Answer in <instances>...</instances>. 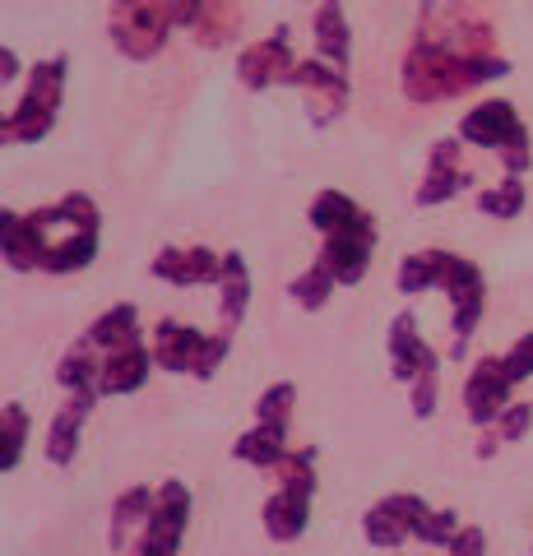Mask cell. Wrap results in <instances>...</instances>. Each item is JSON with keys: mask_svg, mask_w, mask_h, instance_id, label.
Returning <instances> with one entry per match:
<instances>
[{"mask_svg": "<svg viewBox=\"0 0 533 556\" xmlns=\"http://www.w3.org/2000/svg\"><path fill=\"white\" fill-rule=\"evenodd\" d=\"M316 5H325V0H316Z\"/></svg>", "mask_w": 533, "mask_h": 556, "instance_id": "cell-40", "label": "cell"}, {"mask_svg": "<svg viewBox=\"0 0 533 556\" xmlns=\"http://www.w3.org/2000/svg\"><path fill=\"white\" fill-rule=\"evenodd\" d=\"M436 404H441V367H427L418 380H413V394H408V408H413V417H432L436 413Z\"/></svg>", "mask_w": 533, "mask_h": 556, "instance_id": "cell-33", "label": "cell"}, {"mask_svg": "<svg viewBox=\"0 0 533 556\" xmlns=\"http://www.w3.org/2000/svg\"><path fill=\"white\" fill-rule=\"evenodd\" d=\"M496 450H502V437H496L492 427H483V437H478V459H492Z\"/></svg>", "mask_w": 533, "mask_h": 556, "instance_id": "cell-39", "label": "cell"}, {"mask_svg": "<svg viewBox=\"0 0 533 556\" xmlns=\"http://www.w3.org/2000/svg\"><path fill=\"white\" fill-rule=\"evenodd\" d=\"M459 139L473 149H487L502 159L506 177H524L533 167V144H529V126L524 116L510 108L506 98H483L459 116Z\"/></svg>", "mask_w": 533, "mask_h": 556, "instance_id": "cell-5", "label": "cell"}, {"mask_svg": "<svg viewBox=\"0 0 533 556\" xmlns=\"http://www.w3.org/2000/svg\"><path fill=\"white\" fill-rule=\"evenodd\" d=\"M529 427H533V404H524V399H515V404L492 422V431L502 437V445L524 441V437H529Z\"/></svg>", "mask_w": 533, "mask_h": 556, "instance_id": "cell-34", "label": "cell"}, {"mask_svg": "<svg viewBox=\"0 0 533 556\" xmlns=\"http://www.w3.org/2000/svg\"><path fill=\"white\" fill-rule=\"evenodd\" d=\"M363 538L371 547H399V543H408L413 533H408L404 519L385 506V501H376V506L363 515Z\"/></svg>", "mask_w": 533, "mask_h": 556, "instance_id": "cell-30", "label": "cell"}, {"mask_svg": "<svg viewBox=\"0 0 533 556\" xmlns=\"http://www.w3.org/2000/svg\"><path fill=\"white\" fill-rule=\"evenodd\" d=\"M56 386L65 394H75V390H98L102 394V353L89 343V334L65 348V357L56 362Z\"/></svg>", "mask_w": 533, "mask_h": 556, "instance_id": "cell-22", "label": "cell"}, {"mask_svg": "<svg viewBox=\"0 0 533 556\" xmlns=\"http://www.w3.org/2000/svg\"><path fill=\"white\" fill-rule=\"evenodd\" d=\"M385 353H390V376L404 380V386H413L427 367H441L436 348H427L422 334H418V316L413 311H399V316L390 320L385 329Z\"/></svg>", "mask_w": 533, "mask_h": 556, "instance_id": "cell-14", "label": "cell"}, {"mask_svg": "<svg viewBox=\"0 0 533 556\" xmlns=\"http://www.w3.org/2000/svg\"><path fill=\"white\" fill-rule=\"evenodd\" d=\"M283 455H288V431L283 427L255 422V427H246L242 437L232 441V459L251 464V468H265V473H274V468L283 464Z\"/></svg>", "mask_w": 533, "mask_h": 556, "instance_id": "cell-21", "label": "cell"}, {"mask_svg": "<svg viewBox=\"0 0 533 556\" xmlns=\"http://www.w3.org/2000/svg\"><path fill=\"white\" fill-rule=\"evenodd\" d=\"M306 218H312V228L325 237L320 255L330 260L339 288H357L376 255V218L353 195H343V190H320V195L306 204Z\"/></svg>", "mask_w": 533, "mask_h": 556, "instance_id": "cell-2", "label": "cell"}, {"mask_svg": "<svg viewBox=\"0 0 533 556\" xmlns=\"http://www.w3.org/2000/svg\"><path fill=\"white\" fill-rule=\"evenodd\" d=\"M473 172L464 167V139L459 135H445L432 144V153H427V177L418 186V208H436V204H450L455 195H464V190H473Z\"/></svg>", "mask_w": 533, "mask_h": 556, "instance_id": "cell-8", "label": "cell"}, {"mask_svg": "<svg viewBox=\"0 0 533 556\" xmlns=\"http://www.w3.org/2000/svg\"><path fill=\"white\" fill-rule=\"evenodd\" d=\"M20 70H24L20 51H14V47H0V84H14V79H20Z\"/></svg>", "mask_w": 533, "mask_h": 556, "instance_id": "cell-38", "label": "cell"}, {"mask_svg": "<svg viewBox=\"0 0 533 556\" xmlns=\"http://www.w3.org/2000/svg\"><path fill=\"white\" fill-rule=\"evenodd\" d=\"M385 506H390L394 515L404 519V525H408V533H413V538H422V529L432 525V515H436V510L427 506V501H422L418 492H394V496H385Z\"/></svg>", "mask_w": 533, "mask_h": 556, "instance_id": "cell-32", "label": "cell"}, {"mask_svg": "<svg viewBox=\"0 0 533 556\" xmlns=\"http://www.w3.org/2000/svg\"><path fill=\"white\" fill-rule=\"evenodd\" d=\"M261 519H265V533L274 538V543H297V538L306 533V525H312V496L279 486V492L265 501Z\"/></svg>", "mask_w": 533, "mask_h": 556, "instance_id": "cell-19", "label": "cell"}, {"mask_svg": "<svg viewBox=\"0 0 533 556\" xmlns=\"http://www.w3.org/2000/svg\"><path fill=\"white\" fill-rule=\"evenodd\" d=\"M436 288L450 298V334H455V353H464L487 311V278L473 260L455 251H436Z\"/></svg>", "mask_w": 533, "mask_h": 556, "instance_id": "cell-6", "label": "cell"}, {"mask_svg": "<svg viewBox=\"0 0 533 556\" xmlns=\"http://www.w3.org/2000/svg\"><path fill=\"white\" fill-rule=\"evenodd\" d=\"M65 75H71V61L65 56H47V61L28 65L24 93L5 112V126H0L5 144H42V139L56 130V116L65 102Z\"/></svg>", "mask_w": 533, "mask_h": 556, "instance_id": "cell-4", "label": "cell"}, {"mask_svg": "<svg viewBox=\"0 0 533 556\" xmlns=\"http://www.w3.org/2000/svg\"><path fill=\"white\" fill-rule=\"evenodd\" d=\"M288 89H302L306 98H312V121L316 126H330V121L348 108V70H339L330 61H320V56H306L297 61V70L288 75Z\"/></svg>", "mask_w": 533, "mask_h": 556, "instance_id": "cell-9", "label": "cell"}, {"mask_svg": "<svg viewBox=\"0 0 533 556\" xmlns=\"http://www.w3.org/2000/svg\"><path fill=\"white\" fill-rule=\"evenodd\" d=\"M445 556H487V533L478 525H459V533L450 538Z\"/></svg>", "mask_w": 533, "mask_h": 556, "instance_id": "cell-36", "label": "cell"}, {"mask_svg": "<svg viewBox=\"0 0 533 556\" xmlns=\"http://www.w3.org/2000/svg\"><path fill=\"white\" fill-rule=\"evenodd\" d=\"M251 306V265L242 251H223V274H218V311H223V329H237L246 320Z\"/></svg>", "mask_w": 533, "mask_h": 556, "instance_id": "cell-20", "label": "cell"}, {"mask_svg": "<svg viewBox=\"0 0 533 556\" xmlns=\"http://www.w3.org/2000/svg\"><path fill=\"white\" fill-rule=\"evenodd\" d=\"M312 38H316L320 61H330L339 70L353 65V28H348V14H343V0H325V5H316Z\"/></svg>", "mask_w": 533, "mask_h": 556, "instance_id": "cell-17", "label": "cell"}, {"mask_svg": "<svg viewBox=\"0 0 533 556\" xmlns=\"http://www.w3.org/2000/svg\"><path fill=\"white\" fill-rule=\"evenodd\" d=\"M297 70V56H292V28H274L269 38L251 42L242 56H237V79H242V89L251 93H265L274 84H288V75Z\"/></svg>", "mask_w": 533, "mask_h": 556, "instance_id": "cell-10", "label": "cell"}, {"mask_svg": "<svg viewBox=\"0 0 533 556\" xmlns=\"http://www.w3.org/2000/svg\"><path fill=\"white\" fill-rule=\"evenodd\" d=\"M510 75V61L496 51H473L469 42H445L432 33H418L404 51V93L413 102H450L459 93H473L483 84H496Z\"/></svg>", "mask_w": 533, "mask_h": 556, "instance_id": "cell-1", "label": "cell"}, {"mask_svg": "<svg viewBox=\"0 0 533 556\" xmlns=\"http://www.w3.org/2000/svg\"><path fill=\"white\" fill-rule=\"evenodd\" d=\"M158 367L153 362V343H130L122 348V353H107L102 357V394H135V390H144V380L149 371Z\"/></svg>", "mask_w": 533, "mask_h": 556, "instance_id": "cell-18", "label": "cell"}, {"mask_svg": "<svg viewBox=\"0 0 533 556\" xmlns=\"http://www.w3.org/2000/svg\"><path fill=\"white\" fill-rule=\"evenodd\" d=\"M510 390H515V376L506 367V357L473 362L469 380H464V413L473 417V427H492L496 417H502L515 404Z\"/></svg>", "mask_w": 533, "mask_h": 556, "instance_id": "cell-11", "label": "cell"}, {"mask_svg": "<svg viewBox=\"0 0 533 556\" xmlns=\"http://www.w3.org/2000/svg\"><path fill=\"white\" fill-rule=\"evenodd\" d=\"M320 450L316 445H302V450H288L283 464L274 468V478H279V486H288V492H302V496H316L320 486Z\"/></svg>", "mask_w": 533, "mask_h": 556, "instance_id": "cell-26", "label": "cell"}, {"mask_svg": "<svg viewBox=\"0 0 533 556\" xmlns=\"http://www.w3.org/2000/svg\"><path fill=\"white\" fill-rule=\"evenodd\" d=\"M153 501H158V486H126L122 496L112 501V519H107V538H112V552L126 556L140 543V533L149 529V515H153Z\"/></svg>", "mask_w": 533, "mask_h": 556, "instance_id": "cell-15", "label": "cell"}, {"mask_svg": "<svg viewBox=\"0 0 533 556\" xmlns=\"http://www.w3.org/2000/svg\"><path fill=\"white\" fill-rule=\"evenodd\" d=\"M210 0H112L107 38L130 61H153L172 28H195Z\"/></svg>", "mask_w": 533, "mask_h": 556, "instance_id": "cell-3", "label": "cell"}, {"mask_svg": "<svg viewBox=\"0 0 533 556\" xmlns=\"http://www.w3.org/2000/svg\"><path fill=\"white\" fill-rule=\"evenodd\" d=\"M204 343H210V334H200V329L177 325V320H158V329H153V362L172 376H195Z\"/></svg>", "mask_w": 533, "mask_h": 556, "instance_id": "cell-16", "label": "cell"}, {"mask_svg": "<svg viewBox=\"0 0 533 556\" xmlns=\"http://www.w3.org/2000/svg\"><path fill=\"white\" fill-rule=\"evenodd\" d=\"M98 399H102L98 390H75V394H65V404L56 408V417H51L47 441H42L47 464H56V468L75 464V455H79V437H84V422H89V413L98 408Z\"/></svg>", "mask_w": 533, "mask_h": 556, "instance_id": "cell-13", "label": "cell"}, {"mask_svg": "<svg viewBox=\"0 0 533 556\" xmlns=\"http://www.w3.org/2000/svg\"><path fill=\"white\" fill-rule=\"evenodd\" d=\"M186 525H191V486L181 478H167L158 486V501H153L149 529L140 533V543H135V556H177Z\"/></svg>", "mask_w": 533, "mask_h": 556, "instance_id": "cell-7", "label": "cell"}, {"mask_svg": "<svg viewBox=\"0 0 533 556\" xmlns=\"http://www.w3.org/2000/svg\"><path fill=\"white\" fill-rule=\"evenodd\" d=\"M506 367L515 376V386H524V380L533 376V329H529L524 339H515V348L506 353Z\"/></svg>", "mask_w": 533, "mask_h": 556, "instance_id": "cell-37", "label": "cell"}, {"mask_svg": "<svg viewBox=\"0 0 533 556\" xmlns=\"http://www.w3.org/2000/svg\"><path fill=\"white\" fill-rule=\"evenodd\" d=\"M524 177H502L496 186L478 190V208H483L487 218H520L524 214Z\"/></svg>", "mask_w": 533, "mask_h": 556, "instance_id": "cell-28", "label": "cell"}, {"mask_svg": "<svg viewBox=\"0 0 533 556\" xmlns=\"http://www.w3.org/2000/svg\"><path fill=\"white\" fill-rule=\"evenodd\" d=\"M153 278H163L172 288H218L223 274V255H214L210 247H163L149 265Z\"/></svg>", "mask_w": 533, "mask_h": 556, "instance_id": "cell-12", "label": "cell"}, {"mask_svg": "<svg viewBox=\"0 0 533 556\" xmlns=\"http://www.w3.org/2000/svg\"><path fill=\"white\" fill-rule=\"evenodd\" d=\"M292 408H297V386L292 380H274V386L255 399V422L265 427H292Z\"/></svg>", "mask_w": 533, "mask_h": 556, "instance_id": "cell-29", "label": "cell"}, {"mask_svg": "<svg viewBox=\"0 0 533 556\" xmlns=\"http://www.w3.org/2000/svg\"><path fill=\"white\" fill-rule=\"evenodd\" d=\"M28 427L33 417L20 399H5V408H0V468L14 473V468L24 464V450H28Z\"/></svg>", "mask_w": 533, "mask_h": 556, "instance_id": "cell-25", "label": "cell"}, {"mask_svg": "<svg viewBox=\"0 0 533 556\" xmlns=\"http://www.w3.org/2000/svg\"><path fill=\"white\" fill-rule=\"evenodd\" d=\"M89 343L98 348V353H122V348L140 343V311H135L130 302L107 306V311H102V316L89 325Z\"/></svg>", "mask_w": 533, "mask_h": 556, "instance_id": "cell-23", "label": "cell"}, {"mask_svg": "<svg viewBox=\"0 0 533 556\" xmlns=\"http://www.w3.org/2000/svg\"><path fill=\"white\" fill-rule=\"evenodd\" d=\"M334 288H339V278H334V269H330V260L316 255L312 265H306V269L288 283V298L297 302L302 311H325V302L334 298Z\"/></svg>", "mask_w": 533, "mask_h": 556, "instance_id": "cell-24", "label": "cell"}, {"mask_svg": "<svg viewBox=\"0 0 533 556\" xmlns=\"http://www.w3.org/2000/svg\"><path fill=\"white\" fill-rule=\"evenodd\" d=\"M232 334H237V329H218V334H210V343H204V353H200L195 380H214V376H218V367H223V362H228Z\"/></svg>", "mask_w": 533, "mask_h": 556, "instance_id": "cell-35", "label": "cell"}, {"mask_svg": "<svg viewBox=\"0 0 533 556\" xmlns=\"http://www.w3.org/2000/svg\"><path fill=\"white\" fill-rule=\"evenodd\" d=\"M237 24H242V10H237V0H210V10H204V20L191 28L200 47H228Z\"/></svg>", "mask_w": 533, "mask_h": 556, "instance_id": "cell-27", "label": "cell"}, {"mask_svg": "<svg viewBox=\"0 0 533 556\" xmlns=\"http://www.w3.org/2000/svg\"><path fill=\"white\" fill-rule=\"evenodd\" d=\"M394 288L408 292V298H418V292L436 288V251H413L399 260V269H394Z\"/></svg>", "mask_w": 533, "mask_h": 556, "instance_id": "cell-31", "label": "cell"}]
</instances>
